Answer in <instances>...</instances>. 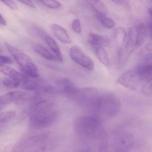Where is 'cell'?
<instances>
[{
  "mask_svg": "<svg viewBox=\"0 0 152 152\" xmlns=\"http://www.w3.org/2000/svg\"><path fill=\"white\" fill-rule=\"evenodd\" d=\"M76 133L88 139L99 140L107 138V135L101 120L94 115L77 117L74 122Z\"/></svg>",
  "mask_w": 152,
  "mask_h": 152,
  "instance_id": "obj_3",
  "label": "cell"
},
{
  "mask_svg": "<svg viewBox=\"0 0 152 152\" xmlns=\"http://www.w3.org/2000/svg\"><path fill=\"white\" fill-rule=\"evenodd\" d=\"M5 45L24 75L32 79H37L39 77L37 66L28 55L9 43H6Z\"/></svg>",
  "mask_w": 152,
  "mask_h": 152,
  "instance_id": "obj_4",
  "label": "cell"
},
{
  "mask_svg": "<svg viewBox=\"0 0 152 152\" xmlns=\"http://www.w3.org/2000/svg\"><path fill=\"white\" fill-rule=\"evenodd\" d=\"M91 39L92 41L95 43L102 46L107 47L110 44V40L109 38L105 35H99L97 34L90 33L89 34Z\"/></svg>",
  "mask_w": 152,
  "mask_h": 152,
  "instance_id": "obj_21",
  "label": "cell"
},
{
  "mask_svg": "<svg viewBox=\"0 0 152 152\" xmlns=\"http://www.w3.org/2000/svg\"><path fill=\"white\" fill-rule=\"evenodd\" d=\"M50 132L45 131L33 134L21 141L16 146V152H25L28 149L45 142L48 139Z\"/></svg>",
  "mask_w": 152,
  "mask_h": 152,
  "instance_id": "obj_5",
  "label": "cell"
},
{
  "mask_svg": "<svg viewBox=\"0 0 152 152\" xmlns=\"http://www.w3.org/2000/svg\"><path fill=\"white\" fill-rule=\"evenodd\" d=\"M113 2L119 6H122L124 7L128 8L130 7L129 2L127 1H114Z\"/></svg>",
  "mask_w": 152,
  "mask_h": 152,
  "instance_id": "obj_31",
  "label": "cell"
},
{
  "mask_svg": "<svg viewBox=\"0 0 152 152\" xmlns=\"http://www.w3.org/2000/svg\"><path fill=\"white\" fill-rule=\"evenodd\" d=\"M47 148L45 146L41 147L40 148H38V149L34 151V152H45L46 151Z\"/></svg>",
  "mask_w": 152,
  "mask_h": 152,
  "instance_id": "obj_34",
  "label": "cell"
},
{
  "mask_svg": "<svg viewBox=\"0 0 152 152\" xmlns=\"http://www.w3.org/2000/svg\"><path fill=\"white\" fill-rule=\"evenodd\" d=\"M0 73L7 75L8 77L16 79L20 81L21 83L29 79L23 74L19 72L16 70L4 65L0 64Z\"/></svg>",
  "mask_w": 152,
  "mask_h": 152,
  "instance_id": "obj_14",
  "label": "cell"
},
{
  "mask_svg": "<svg viewBox=\"0 0 152 152\" xmlns=\"http://www.w3.org/2000/svg\"><path fill=\"white\" fill-rule=\"evenodd\" d=\"M22 88L25 90L37 91L38 93H51L54 91L53 86L42 79H28L21 83Z\"/></svg>",
  "mask_w": 152,
  "mask_h": 152,
  "instance_id": "obj_6",
  "label": "cell"
},
{
  "mask_svg": "<svg viewBox=\"0 0 152 152\" xmlns=\"http://www.w3.org/2000/svg\"><path fill=\"white\" fill-rule=\"evenodd\" d=\"M134 143V137L132 133L128 132H122L114 141V152H130Z\"/></svg>",
  "mask_w": 152,
  "mask_h": 152,
  "instance_id": "obj_7",
  "label": "cell"
},
{
  "mask_svg": "<svg viewBox=\"0 0 152 152\" xmlns=\"http://www.w3.org/2000/svg\"><path fill=\"white\" fill-rule=\"evenodd\" d=\"M13 63V60L9 57L0 55V64H8Z\"/></svg>",
  "mask_w": 152,
  "mask_h": 152,
  "instance_id": "obj_29",
  "label": "cell"
},
{
  "mask_svg": "<svg viewBox=\"0 0 152 152\" xmlns=\"http://www.w3.org/2000/svg\"><path fill=\"white\" fill-rule=\"evenodd\" d=\"M39 3L43 6L53 9H57L61 7V4L56 1H39Z\"/></svg>",
  "mask_w": 152,
  "mask_h": 152,
  "instance_id": "obj_27",
  "label": "cell"
},
{
  "mask_svg": "<svg viewBox=\"0 0 152 152\" xmlns=\"http://www.w3.org/2000/svg\"><path fill=\"white\" fill-rule=\"evenodd\" d=\"M58 87L59 90L67 96L75 88L73 83L67 78H63L59 79L57 82Z\"/></svg>",
  "mask_w": 152,
  "mask_h": 152,
  "instance_id": "obj_18",
  "label": "cell"
},
{
  "mask_svg": "<svg viewBox=\"0 0 152 152\" xmlns=\"http://www.w3.org/2000/svg\"><path fill=\"white\" fill-rule=\"evenodd\" d=\"M1 2L11 9L15 10L18 9L17 5L13 1H1Z\"/></svg>",
  "mask_w": 152,
  "mask_h": 152,
  "instance_id": "obj_30",
  "label": "cell"
},
{
  "mask_svg": "<svg viewBox=\"0 0 152 152\" xmlns=\"http://www.w3.org/2000/svg\"><path fill=\"white\" fill-rule=\"evenodd\" d=\"M40 35L46 44L55 54V56L56 58V60L62 62L63 61V55L60 50V48L56 41L52 37L43 31L41 32Z\"/></svg>",
  "mask_w": 152,
  "mask_h": 152,
  "instance_id": "obj_12",
  "label": "cell"
},
{
  "mask_svg": "<svg viewBox=\"0 0 152 152\" xmlns=\"http://www.w3.org/2000/svg\"><path fill=\"white\" fill-rule=\"evenodd\" d=\"M2 52V51H1V50L0 49V53H1Z\"/></svg>",
  "mask_w": 152,
  "mask_h": 152,
  "instance_id": "obj_38",
  "label": "cell"
},
{
  "mask_svg": "<svg viewBox=\"0 0 152 152\" xmlns=\"http://www.w3.org/2000/svg\"><path fill=\"white\" fill-rule=\"evenodd\" d=\"M134 30L135 33L134 48H137L144 43L146 34V29L143 23H140L135 26Z\"/></svg>",
  "mask_w": 152,
  "mask_h": 152,
  "instance_id": "obj_15",
  "label": "cell"
},
{
  "mask_svg": "<svg viewBox=\"0 0 152 152\" xmlns=\"http://www.w3.org/2000/svg\"><path fill=\"white\" fill-rule=\"evenodd\" d=\"M138 75L140 81L148 80L151 78L152 66L151 63H145L137 68Z\"/></svg>",
  "mask_w": 152,
  "mask_h": 152,
  "instance_id": "obj_17",
  "label": "cell"
},
{
  "mask_svg": "<svg viewBox=\"0 0 152 152\" xmlns=\"http://www.w3.org/2000/svg\"><path fill=\"white\" fill-rule=\"evenodd\" d=\"M73 30L76 33L80 34L82 32V26L80 21L79 19H75L73 21L72 24Z\"/></svg>",
  "mask_w": 152,
  "mask_h": 152,
  "instance_id": "obj_28",
  "label": "cell"
},
{
  "mask_svg": "<svg viewBox=\"0 0 152 152\" xmlns=\"http://www.w3.org/2000/svg\"><path fill=\"white\" fill-rule=\"evenodd\" d=\"M91 7L96 12L97 15L106 16L108 13L107 7L104 2L99 0L88 1H87Z\"/></svg>",
  "mask_w": 152,
  "mask_h": 152,
  "instance_id": "obj_19",
  "label": "cell"
},
{
  "mask_svg": "<svg viewBox=\"0 0 152 152\" xmlns=\"http://www.w3.org/2000/svg\"><path fill=\"white\" fill-rule=\"evenodd\" d=\"M34 49L36 53L45 59L49 60H57L55 56L41 44H35L34 47Z\"/></svg>",
  "mask_w": 152,
  "mask_h": 152,
  "instance_id": "obj_20",
  "label": "cell"
},
{
  "mask_svg": "<svg viewBox=\"0 0 152 152\" xmlns=\"http://www.w3.org/2000/svg\"><path fill=\"white\" fill-rule=\"evenodd\" d=\"M77 152H91V151L88 148H84V149L79 150Z\"/></svg>",
  "mask_w": 152,
  "mask_h": 152,
  "instance_id": "obj_36",
  "label": "cell"
},
{
  "mask_svg": "<svg viewBox=\"0 0 152 152\" xmlns=\"http://www.w3.org/2000/svg\"><path fill=\"white\" fill-rule=\"evenodd\" d=\"M16 112L10 111L0 113V124L7 123L13 120L16 116Z\"/></svg>",
  "mask_w": 152,
  "mask_h": 152,
  "instance_id": "obj_24",
  "label": "cell"
},
{
  "mask_svg": "<svg viewBox=\"0 0 152 152\" xmlns=\"http://www.w3.org/2000/svg\"><path fill=\"white\" fill-rule=\"evenodd\" d=\"M142 93L147 96H150L152 94V77L147 80L141 89Z\"/></svg>",
  "mask_w": 152,
  "mask_h": 152,
  "instance_id": "obj_26",
  "label": "cell"
},
{
  "mask_svg": "<svg viewBox=\"0 0 152 152\" xmlns=\"http://www.w3.org/2000/svg\"><path fill=\"white\" fill-rule=\"evenodd\" d=\"M19 2L23 3L24 5H26V6L29 7L31 8H36V7H35L34 4L33 3V2L30 1H19Z\"/></svg>",
  "mask_w": 152,
  "mask_h": 152,
  "instance_id": "obj_32",
  "label": "cell"
},
{
  "mask_svg": "<svg viewBox=\"0 0 152 152\" xmlns=\"http://www.w3.org/2000/svg\"><path fill=\"white\" fill-rule=\"evenodd\" d=\"M98 141L94 152H108V143L107 138L100 140Z\"/></svg>",
  "mask_w": 152,
  "mask_h": 152,
  "instance_id": "obj_25",
  "label": "cell"
},
{
  "mask_svg": "<svg viewBox=\"0 0 152 152\" xmlns=\"http://www.w3.org/2000/svg\"><path fill=\"white\" fill-rule=\"evenodd\" d=\"M148 13H149L150 16H151V13H152V9H151V8L148 9Z\"/></svg>",
  "mask_w": 152,
  "mask_h": 152,
  "instance_id": "obj_37",
  "label": "cell"
},
{
  "mask_svg": "<svg viewBox=\"0 0 152 152\" xmlns=\"http://www.w3.org/2000/svg\"><path fill=\"white\" fill-rule=\"evenodd\" d=\"M27 96L26 92L19 91H11L0 96V111L12 102L22 101Z\"/></svg>",
  "mask_w": 152,
  "mask_h": 152,
  "instance_id": "obj_10",
  "label": "cell"
},
{
  "mask_svg": "<svg viewBox=\"0 0 152 152\" xmlns=\"http://www.w3.org/2000/svg\"><path fill=\"white\" fill-rule=\"evenodd\" d=\"M119 98L113 92L98 90L91 99L88 109L104 116L113 117L121 109Z\"/></svg>",
  "mask_w": 152,
  "mask_h": 152,
  "instance_id": "obj_1",
  "label": "cell"
},
{
  "mask_svg": "<svg viewBox=\"0 0 152 152\" xmlns=\"http://www.w3.org/2000/svg\"><path fill=\"white\" fill-rule=\"evenodd\" d=\"M145 49L147 50H148V51L152 50V45H151V43H150L149 44H148L146 46Z\"/></svg>",
  "mask_w": 152,
  "mask_h": 152,
  "instance_id": "obj_35",
  "label": "cell"
},
{
  "mask_svg": "<svg viewBox=\"0 0 152 152\" xmlns=\"http://www.w3.org/2000/svg\"><path fill=\"white\" fill-rule=\"evenodd\" d=\"M69 55L72 60L77 64L90 71L94 69V63L92 59L78 46L72 47L69 51Z\"/></svg>",
  "mask_w": 152,
  "mask_h": 152,
  "instance_id": "obj_8",
  "label": "cell"
},
{
  "mask_svg": "<svg viewBox=\"0 0 152 152\" xmlns=\"http://www.w3.org/2000/svg\"><path fill=\"white\" fill-rule=\"evenodd\" d=\"M140 81L137 68H133L123 74L117 79V83L131 90H135Z\"/></svg>",
  "mask_w": 152,
  "mask_h": 152,
  "instance_id": "obj_9",
  "label": "cell"
},
{
  "mask_svg": "<svg viewBox=\"0 0 152 152\" xmlns=\"http://www.w3.org/2000/svg\"><path fill=\"white\" fill-rule=\"evenodd\" d=\"M97 19L102 24V25L107 29H111L113 28L115 25V23L113 19L107 17L106 16L101 15H96Z\"/></svg>",
  "mask_w": 152,
  "mask_h": 152,
  "instance_id": "obj_23",
  "label": "cell"
},
{
  "mask_svg": "<svg viewBox=\"0 0 152 152\" xmlns=\"http://www.w3.org/2000/svg\"><path fill=\"white\" fill-rule=\"evenodd\" d=\"M2 83L5 87L10 89L17 88L21 85L20 81L10 77L4 78L2 80Z\"/></svg>",
  "mask_w": 152,
  "mask_h": 152,
  "instance_id": "obj_22",
  "label": "cell"
},
{
  "mask_svg": "<svg viewBox=\"0 0 152 152\" xmlns=\"http://www.w3.org/2000/svg\"><path fill=\"white\" fill-rule=\"evenodd\" d=\"M88 42L98 59L106 66H109L110 60L107 53L104 47L95 43L90 39L89 40Z\"/></svg>",
  "mask_w": 152,
  "mask_h": 152,
  "instance_id": "obj_11",
  "label": "cell"
},
{
  "mask_svg": "<svg viewBox=\"0 0 152 152\" xmlns=\"http://www.w3.org/2000/svg\"><path fill=\"white\" fill-rule=\"evenodd\" d=\"M127 37V33L124 28L119 27L115 30L114 40L116 46L120 49L124 46Z\"/></svg>",
  "mask_w": 152,
  "mask_h": 152,
  "instance_id": "obj_16",
  "label": "cell"
},
{
  "mask_svg": "<svg viewBox=\"0 0 152 152\" xmlns=\"http://www.w3.org/2000/svg\"><path fill=\"white\" fill-rule=\"evenodd\" d=\"M50 28L53 35L59 41L65 44H71L72 43V39L64 28L56 24H52Z\"/></svg>",
  "mask_w": 152,
  "mask_h": 152,
  "instance_id": "obj_13",
  "label": "cell"
},
{
  "mask_svg": "<svg viewBox=\"0 0 152 152\" xmlns=\"http://www.w3.org/2000/svg\"><path fill=\"white\" fill-rule=\"evenodd\" d=\"M0 25L2 26H6L7 25V21L1 14H0Z\"/></svg>",
  "mask_w": 152,
  "mask_h": 152,
  "instance_id": "obj_33",
  "label": "cell"
},
{
  "mask_svg": "<svg viewBox=\"0 0 152 152\" xmlns=\"http://www.w3.org/2000/svg\"><path fill=\"white\" fill-rule=\"evenodd\" d=\"M30 125L33 129H41L52 126L58 118L57 111L53 103L41 100L33 105L29 110Z\"/></svg>",
  "mask_w": 152,
  "mask_h": 152,
  "instance_id": "obj_2",
  "label": "cell"
}]
</instances>
